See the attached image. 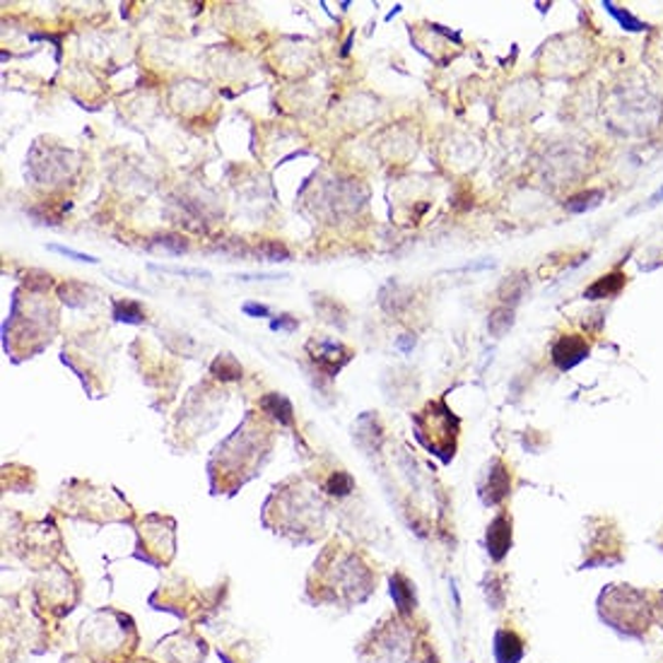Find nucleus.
Wrapping results in <instances>:
<instances>
[{
  "label": "nucleus",
  "instance_id": "nucleus-19",
  "mask_svg": "<svg viewBox=\"0 0 663 663\" xmlns=\"http://www.w3.org/2000/svg\"><path fill=\"white\" fill-rule=\"evenodd\" d=\"M623 286H625V276H620V274H615V276H608V278H603V280H598V282H596V286H591V288L586 290V298H591V300L610 298V294H618Z\"/></svg>",
  "mask_w": 663,
  "mask_h": 663
},
{
  "label": "nucleus",
  "instance_id": "nucleus-9",
  "mask_svg": "<svg viewBox=\"0 0 663 663\" xmlns=\"http://www.w3.org/2000/svg\"><path fill=\"white\" fill-rule=\"evenodd\" d=\"M158 663H206L208 642L196 630H176L152 649Z\"/></svg>",
  "mask_w": 663,
  "mask_h": 663
},
{
  "label": "nucleus",
  "instance_id": "nucleus-12",
  "mask_svg": "<svg viewBox=\"0 0 663 663\" xmlns=\"http://www.w3.org/2000/svg\"><path fill=\"white\" fill-rule=\"evenodd\" d=\"M526 654V642L512 627H500L495 632V661L497 663H519Z\"/></svg>",
  "mask_w": 663,
  "mask_h": 663
},
{
  "label": "nucleus",
  "instance_id": "nucleus-5",
  "mask_svg": "<svg viewBox=\"0 0 663 663\" xmlns=\"http://www.w3.org/2000/svg\"><path fill=\"white\" fill-rule=\"evenodd\" d=\"M218 594L220 589L200 591L196 584L188 582V579H172V582L158 586L155 594L150 596V603L152 608L174 613L176 618L186 623H198L206 620L208 615L220 606Z\"/></svg>",
  "mask_w": 663,
  "mask_h": 663
},
{
  "label": "nucleus",
  "instance_id": "nucleus-32",
  "mask_svg": "<svg viewBox=\"0 0 663 663\" xmlns=\"http://www.w3.org/2000/svg\"><path fill=\"white\" fill-rule=\"evenodd\" d=\"M128 663H158L155 659H133V661H128Z\"/></svg>",
  "mask_w": 663,
  "mask_h": 663
},
{
  "label": "nucleus",
  "instance_id": "nucleus-24",
  "mask_svg": "<svg viewBox=\"0 0 663 663\" xmlns=\"http://www.w3.org/2000/svg\"><path fill=\"white\" fill-rule=\"evenodd\" d=\"M260 252H264L266 260H290V252L278 242H268L260 246Z\"/></svg>",
  "mask_w": 663,
  "mask_h": 663
},
{
  "label": "nucleus",
  "instance_id": "nucleus-25",
  "mask_svg": "<svg viewBox=\"0 0 663 663\" xmlns=\"http://www.w3.org/2000/svg\"><path fill=\"white\" fill-rule=\"evenodd\" d=\"M158 246H162V248H170L172 254H184L186 252V242L184 240H179V236H160V240L155 242Z\"/></svg>",
  "mask_w": 663,
  "mask_h": 663
},
{
  "label": "nucleus",
  "instance_id": "nucleus-26",
  "mask_svg": "<svg viewBox=\"0 0 663 663\" xmlns=\"http://www.w3.org/2000/svg\"><path fill=\"white\" fill-rule=\"evenodd\" d=\"M49 248H51V252H56V254H63V256L75 258V260H85V264H97V258H94V256H88V254L73 252V248H66V246H58V244H51Z\"/></svg>",
  "mask_w": 663,
  "mask_h": 663
},
{
  "label": "nucleus",
  "instance_id": "nucleus-6",
  "mask_svg": "<svg viewBox=\"0 0 663 663\" xmlns=\"http://www.w3.org/2000/svg\"><path fill=\"white\" fill-rule=\"evenodd\" d=\"M32 601L46 618L63 620L66 615L73 613L82 601V584L75 572L56 565L46 570L32 586Z\"/></svg>",
  "mask_w": 663,
  "mask_h": 663
},
{
  "label": "nucleus",
  "instance_id": "nucleus-27",
  "mask_svg": "<svg viewBox=\"0 0 663 663\" xmlns=\"http://www.w3.org/2000/svg\"><path fill=\"white\" fill-rule=\"evenodd\" d=\"M270 328L274 330H298V322H294L292 316H278V318H274V322H270Z\"/></svg>",
  "mask_w": 663,
  "mask_h": 663
},
{
  "label": "nucleus",
  "instance_id": "nucleus-28",
  "mask_svg": "<svg viewBox=\"0 0 663 663\" xmlns=\"http://www.w3.org/2000/svg\"><path fill=\"white\" fill-rule=\"evenodd\" d=\"M244 314L246 316H254V318H264V316H270V310H268V306H264V304L248 302V304H244Z\"/></svg>",
  "mask_w": 663,
  "mask_h": 663
},
{
  "label": "nucleus",
  "instance_id": "nucleus-20",
  "mask_svg": "<svg viewBox=\"0 0 663 663\" xmlns=\"http://www.w3.org/2000/svg\"><path fill=\"white\" fill-rule=\"evenodd\" d=\"M352 490H354V478L350 476V473H346V470L330 473L328 480H326V492L334 495V497H346Z\"/></svg>",
  "mask_w": 663,
  "mask_h": 663
},
{
  "label": "nucleus",
  "instance_id": "nucleus-16",
  "mask_svg": "<svg viewBox=\"0 0 663 663\" xmlns=\"http://www.w3.org/2000/svg\"><path fill=\"white\" fill-rule=\"evenodd\" d=\"M260 408H264L268 416H274L280 424H292V404L280 394H268L260 400Z\"/></svg>",
  "mask_w": 663,
  "mask_h": 663
},
{
  "label": "nucleus",
  "instance_id": "nucleus-22",
  "mask_svg": "<svg viewBox=\"0 0 663 663\" xmlns=\"http://www.w3.org/2000/svg\"><path fill=\"white\" fill-rule=\"evenodd\" d=\"M598 198H603V191H589V194H582V196H577L572 200H567L565 208L570 212H584L589 208L598 206Z\"/></svg>",
  "mask_w": 663,
  "mask_h": 663
},
{
  "label": "nucleus",
  "instance_id": "nucleus-17",
  "mask_svg": "<svg viewBox=\"0 0 663 663\" xmlns=\"http://www.w3.org/2000/svg\"><path fill=\"white\" fill-rule=\"evenodd\" d=\"M210 370L220 379V382H236V379L242 376V367L232 358V354H220V358L212 362Z\"/></svg>",
  "mask_w": 663,
  "mask_h": 663
},
{
  "label": "nucleus",
  "instance_id": "nucleus-31",
  "mask_svg": "<svg viewBox=\"0 0 663 663\" xmlns=\"http://www.w3.org/2000/svg\"><path fill=\"white\" fill-rule=\"evenodd\" d=\"M659 200H663V188H661V191H656L654 196H651V203H659Z\"/></svg>",
  "mask_w": 663,
  "mask_h": 663
},
{
  "label": "nucleus",
  "instance_id": "nucleus-7",
  "mask_svg": "<svg viewBox=\"0 0 663 663\" xmlns=\"http://www.w3.org/2000/svg\"><path fill=\"white\" fill-rule=\"evenodd\" d=\"M412 422H416L418 442L430 454L440 456L444 464H449L456 454L458 418L446 408L444 400H434V404L424 406V410H420Z\"/></svg>",
  "mask_w": 663,
  "mask_h": 663
},
{
  "label": "nucleus",
  "instance_id": "nucleus-18",
  "mask_svg": "<svg viewBox=\"0 0 663 663\" xmlns=\"http://www.w3.org/2000/svg\"><path fill=\"white\" fill-rule=\"evenodd\" d=\"M114 318H116V322H124V324H143L146 322V312H143V306H140L138 302L124 300V302H116L114 304Z\"/></svg>",
  "mask_w": 663,
  "mask_h": 663
},
{
  "label": "nucleus",
  "instance_id": "nucleus-14",
  "mask_svg": "<svg viewBox=\"0 0 663 663\" xmlns=\"http://www.w3.org/2000/svg\"><path fill=\"white\" fill-rule=\"evenodd\" d=\"M589 346L584 340H579L574 336H565L558 340V346L552 348V360L560 370H570L577 362H582L586 358Z\"/></svg>",
  "mask_w": 663,
  "mask_h": 663
},
{
  "label": "nucleus",
  "instance_id": "nucleus-3",
  "mask_svg": "<svg viewBox=\"0 0 663 663\" xmlns=\"http://www.w3.org/2000/svg\"><path fill=\"white\" fill-rule=\"evenodd\" d=\"M598 620L627 642H644L654 620V591L608 584L596 598Z\"/></svg>",
  "mask_w": 663,
  "mask_h": 663
},
{
  "label": "nucleus",
  "instance_id": "nucleus-10",
  "mask_svg": "<svg viewBox=\"0 0 663 663\" xmlns=\"http://www.w3.org/2000/svg\"><path fill=\"white\" fill-rule=\"evenodd\" d=\"M509 492H512V478H509V470L502 461L495 458L488 466V473H485V482L480 485V500L488 507H497L507 500Z\"/></svg>",
  "mask_w": 663,
  "mask_h": 663
},
{
  "label": "nucleus",
  "instance_id": "nucleus-21",
  "mask_svg": "<svg viewBox=\"0 0 663 663\" xmlns=\"http://www.w3.org/2000/svg\"><path fill=\"white\" fill-rule=\"evenodd\" d=\"M512 324H514V312L509 310V306H500V310H495L492 314H490V322H488V328H490V334L492 336H504L509 328H512Z\"/></svg>",
  "mask_w": 663,
  "mask_h": 663
},
{
  "label": "nucleus",
  "instance_id": "nucleus-2",
  "mask_svg": "<svg viewBox=\"0 0 663 663\" xmlns=\"http://www.w3.org/2000/svg\"><path fill=\"white\" fill-rule=\"evenodd\" d=\"M138 644L136 620L118 608H100L80 623L78 649L90 663H128Z\"/></svg>",
  "mask_w": 663,
  "mask_h": 663
},
{
  "label": "nucleus",
  "instance_id": "nucleus-23",
  "mask_svg": "<svg viewBox=\"0 0 663 663\" xmlns=\"http://www.w3.org/2000/svg\"><path fill=\"white\" fill-rule=\"evenodd\" d=\"M152 270H162V274H174V276H184V278H210L208 270H198V268H176V266H150Z\"/></svg>",
  "mask_w": 663,
  "mask_h": 663
},
{
  "label": "nucleus",
  "instance_id": "nucleus-1",
  "mask_svg": "<svg viewBox=\"0 0 663 663\" xmlns=\"http://www.w3.org/2000/svg\"><path fill=\"white\" fill-rule=\"evenodd\" d=\"M376 582L374 567L360 552L330 543L306 577V598L314 606L354 608L374 596Z\"/></svg>",
  "mask_w": 663,
  "mask_h": 663
},
{
  "label": "nucleus",
  "instance_id": "nucleus-8",
  "mask_svg": "<svg viewBox=\"0 0 663 663\" xmlns=\"http://www.w3.org/2000/svg\"><path fill=\"white\" fill-rule=\"evenodd\" d=\"M176 552V531L172 519L148 516L140 526L136 558L152 567H167Z\"/></svg>",
  "mask_w": 663,
  "mask_h": 663
},
{
  "label": "nucleus",
  "instance_id": "nucleus-4",
  "mask_svg": "<svg viewBox=\"0 0 663 663\" xmlns=\"http://www.w3.org/2000/svg\"><path fill=\"white\" fill-rule=\"evenodd\" d=\"M422 635L416 618H404L394 610L364 635L358 656L362 663H416L430 654V642Z\"/></svg>",
  "mask_w": 663,
  "mask_h": 663
},
{
  "label": "nucleus",
  "instance_id": "nucleus-30",
  "mask_svg": "<svg viewBox=\"0 0 663 663\" xmlns=\"http://www.w3.org/2000/svg\"><path fill=\"white\" fill-rule=\"evenodd\" d=\"M63 663H90V661H88L85 656H82L80 651H78V654H68V656H63Z\"/></svg>",
  "mask_w": 663,
  "mask_h": 663
},
{
  "label": "nucleus",
  "instance_id": "nucleus-11",
  "mask_svg": "<svg viewBox=\"0 0 663 663\" xmlns=\"http://www.w3.org/2000/svg\"><path fill=\"white\" fill-rule=\"evenodd\" d=\"M485 546H488V555L495 562H502L507 552L512 550V516L507 512H500L488 526L485 534Z\"/></svg>",
  "mask_w": 663,
  "mask_h": 663
},
{
  "label": "nucleus",
  "instance_id": "nucleus-15",
  "mask_svg": "<svg viewBox=\"0 0 663 663\" xmlns=\"http://www.w3.org/2000/svg\"><path fill=\"white\" fill-rule=\"evenodd\" d=\"M314 360L334 376L340 367L350 360V352L342 346H336V342H318V352H314Z\"/></svg>",
  "mask_w": 663,
  "mask_h": 663
},
{
  "label": "nucleus",
  "instance_id": "nucleus-29",
  "mask_svg": "<svg viewBox=\"0 0 663 663\" xmlns=\"http://www.w3.org/2000/svg\"><path fill=\"white\" fill-rule=\"evenodd\" d=\"M654 620L663 630V589L654 591Z\"/></svg>",
  "mask_w": 663,
  "mask_h": 663
},
{
  "label": "nucleus",
  "instance_id": "nucleus-13",
  "mask_svg": "<svg viewBox=\"0 0 663 663\" xmlns=\"http://www.w3.org/2000/svg\"><path fill=\"white\" fill-rule=\"evenodd\" d=\"M391 596H394L396 603V613L404 615V618H416L418 613V591L416 584L404 572H396L391 577Z\"/></svg>",
  "mask_w": 663,
  "mask_h": 663
}]
</instances>
